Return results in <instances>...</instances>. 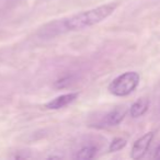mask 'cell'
<instances>
[{
    "instance_id": "9c48e42d",
    "label": "cell",
    "mask_w": 160,
    "mask_h": 160,
    "mask_svg": "<svg viewBox=\"0 0 160 160\" xmlns=\"http://www.w3.org/2000/svg\"><path fill=\"white\" fill-rule=\"evenodd\" d=\"M71 79H72V78H71L70 76L62 78V79H59L58 81H56L55 87L56 88H66L67 86H69L71 83Z\"/></svg>"
},
{
    "instance_id": "5b68a950",
    "label": "cell",
    "mask_w": 160,
    "mask_h": 160,
    "mask_svg": "<svg viewBox=\"0 0 160 160\" xmlns=\"http://www.w3.org/2000/svg\"><path fill=\"white\" fill-rule=\"evenodd\" d=\"M127 111L125 108L123 107H118L114 110H112L111 112L107 114L104 118V123L108 126H116L118 125L123 120H124L125 115H126Z\"/></svg>"
},
{
    "instance_id": "ba28073f",
    "label": "cell",
    "mask_w": 160,
    "mask_h": 160,
    "mask_svg": "<svg viewBox=\"0 0 160 160\" xmlns=\"http://www.w3.org/2000/svg\"><path fill=\"white\" fill-rule=\"evenodd\" d=\"M127 142L126 139H124V138H115V139H113L111 142V144H110L109 146V151L110 152H115V151H118L121 150V149H123L125 146H126Z\"/></svg>"
},
{
    "instance_id": "8992f818",
    "label": "cell",
    "mask_w": 160,
    "mask_h": 160,
    "mask_svg": "<svg viewBox=\"0 0 160 160\" xmlns=\"http://www.w3.org/2000/svg\"><path fill=\"white\" fill-rule=\"evenodd\" d=\"M149 108V100L147 98H140L138 99L136 102H134L132 104L131 109H129V114L132 118H137L139 116L144 115L147 112Z\"/></svg>"
},
{
    "instance_id": "277c9868",
    "label": "cell",
    "mask_w": 160,
    "mask_h": 160,
    "mask_svg": "<svg viewBox=\"0 0 160 160\" xmlns=\"http://www.w3.org/2000/svg\"><path fill=\"white\" fill-rule=\"evenodd\" d=\"M79 94L77 92H71V93H66L62 94V96H59L57 98H55L54 100L49 101L48 103H46L45 107L49 110H59L64 107H67L68 104L72 103L76 99L78 98Z\"/></svg>"
},
{
    "instance_id": "7a4b0ae2",
    "label": "cell",
    "mask_w": 160,
    "mask_h": 160,
    "mask_svg": "<svg viewBox=\"0 0 160 160\" xmlns=\"http://www.w3.org/2000/svg\"><path fill=\"white\" fill-rule=\"evenodd\" d=\"M139 75L136 71H127L116 77L109 85V91L113 96L126 97L137 88L139 83Z\"/></svg>"
},
{
    "instance_id": "30bf717a",
    "label": "cell",
    "mask_w": 160,
    "mask_h": 160,
    "mask_svg": "<svg viewBox=\"0 0 160 160\" xmlns=\"http://www.w3.org/2000/svg\"><path fill=\"white\" fill-rule=\"evenodd\" d=\"M153 158H155V159H160V145L157 147V149H156L155 156H153Z\"/></svg>"
},
{
    "instance_id": "6da1fadb",
    "label": "cell",
    "mask_w": 160,
    "mask_h": 160,
    "mask_svg": "<svg viewBox=\"0 0 160 160\" xmlns=\"http://www.w3.org/2000/svg\"><path fill=\"white\" fill-rule=\"evenodd\" d=\"M118 7V2H111L97 7L94 9L88 10V11L80 12L70 18L65 19L62 22V27L68 31H77V30H82L85 28L92 27V25L102 22L108 17L111 16Z\"/></svg>"
},
{
    "instance_id": "52a82bcc",
    "label": "cell",
    "mask_w": 160,
    "mask_h": 160,
    "mask_svg": "<svg viewBox=\"0 0 160 160\" xmlns=\"http://www.w3.org/2000/svg\"><path fill=\"white\" fill-rule=\"evenodd\" d=\"M97 148L94 146H86L81 148L76 155V158L79 160H86V159H91L96 156Z\"/></svg>"
},
{
    "instance_id": "3957f363",
    "label": "cell",
    "mask_w": 160,
    "mask_h": 160,
    "mask_svg": "<svg viewBox=\"0 0 160 160\" xmlns=\"http://www.w3.org/2000/svg\"><path fill=\"white\" fill-rule=\"evenodd\" d=\"M153 136H155V133L153 132H149V133H146L144 136L139 137L133 145V148H132L131 151V157L133 159L137 160L140 159L145 156V153L147 152L149 146H150L151 142L153 139Z\"/></svg>"
}]
</instances>
